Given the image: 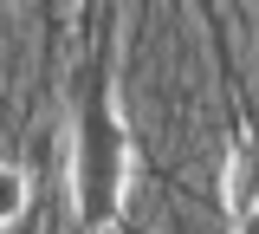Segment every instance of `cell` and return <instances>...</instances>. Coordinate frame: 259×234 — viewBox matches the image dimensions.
I'll use <instances>...</instances> for the list:
<instances>
[{"mask_svg": "<svg viewBox=\"0 0 259 234\" xmlns=\"http://www.w3.org/2000/svg\"><path fill=\"white\" fill-rule=\"evenodd\" d=\"M123 189H130V137H123V117H117L110 98H91L84 124H78V150H71V195H78V215H84L91 228L117 221Z\"/></svg>", "mask_w": 259, "mask_h": 234, "instance_id": "cell-1", "label": "cell"}, {"mask_svg": "<svg viewBox=\"0 0 259 234\" xmlns=\"http://www.w3.org/2000/svg\"><path fill=\"white\" fill-rule=\"evenodd\" d=\"M253 202H259V150H253V143H240V150H233V163H227V208L246 221V215H253Z\"/></svg>", "mask_w": 259, "mask_h": 234, "instance_id": "cell-2", "label": "cell"}, {"mask_svg": "<svg viewBox=\"0 0 259 234\" xmlns=\"http://www.w3.org/2000/svg\"><path fill=\"white\" fill-rule=\"evenodd\" d=\"M253 221H259V202H253Z\"/></svg>", "mask_w": 259, "mask_h": 234, "instance_id": "cell-5", "label": "cell"}, {"mask_svg": "<svg viewBox=\"0 0 259 234\" xmlns=\"http://www.w3.org/2000/svg\"><path fill=\"white\" fill-rule=\"evenodd\" d=\"M20 215H26V169L0 163V228H13Z\"/></svg>", "mask_w": 259, "mask_h": 234, "instance_id": "cell-3", "label": "cell"}, {"mask_svg": "<svg viewBox=\"0 0 259 234\" xmlns=\"http://www.w3.org/2000/svg\"><path fill=\"white\" fill-rule=\"evenodd\" d=\"M240 234H259V221H253V215H246V221H240Z\"/></svg>", "mask_w": 259, "mask_h": 234, "instance_id": "cell-4", "label": "cell"}]
</instances>
